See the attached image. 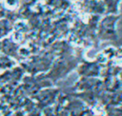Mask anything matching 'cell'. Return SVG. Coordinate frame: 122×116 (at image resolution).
<instances>
[]
</instances>
